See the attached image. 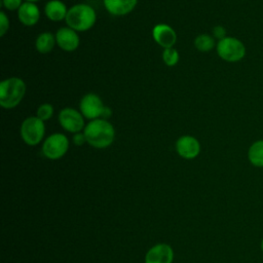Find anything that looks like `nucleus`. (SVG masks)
Wrapping results in <instances>:
<instances>
[{
  "label": "nucleus",
  "mask_w": 263,
  "mask_h": 263,
  "mask_svg": "<svg viewBox=\"0 0 263 263\" xmlns=\"http://www.w3.org/2000/svg\"><path fill=\"white\" fill-rule=\"evenodd\" d=\"M26 83L18 77H9L0 82V105L4 109L16 107L26 95Z\"/></svg>",
  "instance_id": "3"
},
{
  "label": "nucleus",
  "mask_w": 263,
  "mask_h": 263,
  "mask_svg": "<svg viewBox=\"0 0 263 263\" xmlns=\"http://www.w3.org/2000/svg\"><path fill=\"white\" fill-rule=\"evenodd\" d=\"M216 51L223 61L237 63L246 57L247 48L240 39L233 36H226L217 42Z\"/></svg>",
  "instance_id": "4"
},
{
  "label": "nucleus",
  "mask_w": 263,
  "mask_h": 263,
  "mask_svg": "<svg viewBox=\"0 0 263 263\" xmlns=\"http://www.w3.org/2000/svg\"><path fill=\"white\" fill-rule=\"evenodd\" d=\"M23 3V0H2V6L10 11L18 10Z\"/></svg>",
  "instance_id": "22"
},
{
  "label": "nucleus",
  "mask_w": 263,
  "mask_h": 263,
  "mask_svg": "<svg viewBox=\"0 0 263 263\" xmlns=\"http://www.w3.org/2000/svg\"><path fill=\"white\" fill-rule=\"evenodd\" d=\"M174 252L171 246L158 243L153 246L145 256V263H172Z\"/></svg>",
  "instance_id": "12"
},
{
  "label": "nucleus",
  "mask_w": 263,
  "mask_h": 263,
  "mask_svg": "<svg viewBox=\"0 0 263 263\" xmlns=\"http://www.w3.org/2000/svg\"><path fill=\"white\" fill-rule=\"evenodd\" d=\"M69 148L68 138L61 133H54L48 136L42 144L43 155L51 160L63 157Z\"/></svg>",
  "instance_id": "6"
},
{
  "label": "nucleus",
  "mask_w": 263,
  "mask_h": 263,
  "mask_svg": "<svg viewBox=\"0 0 263 263\" xmlns=\"http://www.w3.org/2000/svg\"><path fill=\"white\" fill-rule=\"evenodd\" d=\"M72 140H73V143H74L76 146H82L83 144L87 143V142H86V138H85L83 132H82V133L80 132V133L74 134Z\"/></svg>",
  "instance_id": "24"
},
{
  "label": "nucleus",
  "mask_w": 263,
  "mask_h": 263,
  "mask_svg": "<svg viewBox=\"0 0 263 263\" xmlns=\"http://www.w3.org/2000/svg\"><path fill=\"white\" fill-rule=\"evenodd\" d=\"M260 248H261V251L263 253V238L261 239V242H260Z\"/></svg>",
  "instance_id": "26"
},
{
  "label": "nucleus",
  "mask_w": 263,
  "mask_h": 263,
  "mask_svg": "<svg viewBox=\"0 0 263 263\" xmlns=\"http://www.w3.org/2000/svg\"><path fill=\"white\" fill-rule=\"evenodd\" d=\"M212 36L217 39L218 41L225 38L227 35H226V29L221 26V25H217L213 28V31H212Z\"/></svg>",
  "instance_id": "23"
},
{
  "label": "nucleus",
  "mask_w": 263,
  "mask_h": 263,
  "mask_svg": "<svg viewBox=\"0 0 263 263\" xmlns=\"http://www.w3.org/2000/svg\"><path fill=\"white\" fill-rule=\"evenodd\" d=\"M154 41L163 49L174 47L177 42V34L175 30L166 24H157L152 30Z\"/></svg>",
  "instance_id": "10"
},
{
  "label": "nucleus",
  "mask_w": 263,
  "mask_h": 263,
  "mask_svg": "<svg viewBox=\"0 0 263 263\" xmlns=\"http://www.w3.org/2000/svg\"><path fill=\"white\" fill-rule=\"evenodd\" d=\"M83 134L87 144L95 148L109 147L115 139V128L107 119L98 118L90 120L84 127Z\"/></svg>",
  "instance_id": "1"
},
{
  "label": "nucleus",
  "mask_w": 263,
  "mask_h": 263,
  "mask_svg": "<svg viewBox=\"0 0 263 263\" xmlns=\"http://www.w3.org/2000/svg\"><path fill=\"white\" fill-rule=\"evenodd\" d=\"M21 137L29 146L38 145L45 134L44 121L37 116L27 117L21 124Z\"/></svg>",
  "instance_id": "5"
},
{
  "label": "nucleus",
  "mask_w": 263,
  "mask_h": 263,
  "mask_svg": "<svg viewBox=\"0 0 263 263\" xmlns=\"http://www.w3.org/2000/svg\"><path fill=\"white\" fill-rule=\"evenodd\" d=\"M248 160L255 167H263V139L253 142L248 149Z\"/></svg>",
  "instance_id": "16"
},
{
  "label": "nucleus",
  "mask_w": 263,
  "mask_h": 263,
  "mask_svg": "<svg viewBox=\"0 0 263 263\" xmlns=\"http://www.w3.org/2000/svg\"><path fill=\"white\" fill-rule=\"evenodd\" d=\"M111 115H112V110H111V108L108 107V106H105V109H104V111H103V114H102V117H101V118L108 120V119L111 117Z\"/></svg>",
  "instance_id": "25"
},
{
  "label": "nucleus",
  "mask_w": 263,
  "mask_h": 263,
  "mask_svg": "<svg viewBox=\"0 0 263 263\" xmlns=\"http://www.w3.org/2000/svg\"><path fill=\"white\" fill-rule=\"evenodd\" d=\"M27 2H33V3H35V2H37V1H40V0H26Z\"/></svg>",
  "instance_id": "27"
},
{
  "label": "nucleus",
  "mask_w": 263,
  "mask_h": 263,
  "mask_svg": "<svg viewBox=\"0 0 263 263\" xmlns=\"http://www.w3.org/2000/svg\"><path fill=\"white\" fill-rule=\"evenodd\" d=\"M215 38L210 34H200L194 39V46L197 50L201 52L211 51L214 47H216Z\"/></svg>",
  "instance_id": "18"
},
{
  "label": "nucleus",
  "mask_w": 263,
  "mask_h": 263,
  "mask_svg": "<svg viewBox=\"0 0 263 263\" xmlns=\"http://www.w3.org/2000/svg\"><path fill=\"white\" fill-rule=\"evenodd\" d=\"M44 13L48 20L52 22H61L66 18L68 8L61 0H50L44 6Z\"/></svg>",
  "instance_id": "15"
},
{
  "label": "nucleus",
  "mask_w": 263,
  "mask_h": 263,
  "mask_svg": "<svg viewBox=\"0 0 263 263\" xmlns=\"http://www.w3.org/2000/svg\"><path fill=\"white\" fill-rule=\"evenodd\" d=\"M97 21L96 10L87 4L78 3L68 9L65 22L67 27L76 32H85L93 27Z\"/></svg>",
  "instance_id": "2"
},
{
  "label": "nucleus",
  "mask_w": 263,
  "mask_h": 263,
  "mask_svg": "<svg viewBox=\"0 0 263 263\" xmlns=\"http://www.w3.org/2000/svg\"><path fill=\"white\" fill-rule=\"evenodd\" d=\"M104 109L105 105L103 104L102 99L96 93H86L82 97L79 103V111L84 118L89 120L101 118Z\"/></svg>",
  "instance_id": "8"
},
{
  "label": "nucleus",
  "mask_w": 263,
  "mask_h": 263,
  "mask_svg": "<svg viewBox=\"0 0 263 263\" xmlns=\"http://www.w3.org/2000/svg\"><path fill=\"white\" fill-rule=\"evenodd\" d=\"M9 29V18L4 11H0V36L3 37Z\"/></svg>",
  "instance_id": "21"
},
{
  "label": "nucleus",
  "mask_w": 263,
  "mask_h": 263,
  "mask_svg": "<svg viewBox=\"0 0 263 263\" xmlns=\"http://www.w3.org/2000/svg\"><path fill=\"white\" fill-rule=\"evenodd\" d=\"M57 44L65 51H73L77 49L80 43L79 36L76 31L69 27H62L55 33Z\"/></svg>",
  "instance_id": "11"
},
{
  "label": "nucleus",
  "mask_w": 263,
  "mask_h": 263,
  "mask_svg": "<svg viewBox=\"0 0 263 263\" xmlns=\"http://www.w3.org/2000/svg\"><path fill=\"white\" fill-rule=\"evenodd\" d=\"M176 151L185 159H193L200 152L199 141L193 136H182L176 142Z\"/></svg>",
  "instance_id": "9"
},
{
  "label": "nucleus",
  "mask_w": 263,
  "mask_h": 263,
  "mask_svg": "<svg viewBox=\"0 0 263 263\" xmlns=\"http://www.w3.org/2000/svg\"><path fill=\"white\" fill-rule=\"evenodd\" d=\"M17 17L23 25L31 27L38 23L40 18V10L35 3L26 1L18 8Z\"/></svg>",
  "instance_id": "13"
},
{
  "label": "nucleus",
  "mask_w": 263,
  "mask_h": 263,
  "mask_svg": "<svg viewBox=\"0 0 263 263\" xmlns=\"http://www.w3.org/2000/svg\"><path fill=\"white\" fill-rule=\"evenodd\" d=\"M55 43V35H53L50 32H43L37 36L35 41V47L38 52L45 54L53 49Z\"/></svg>",
  "instance_id": "17"
},
{
  "label": "nucleus",
  "mask_w": 263,
  "mask_h": 263,
  "mask_svg": "<svg viewBox=\"0 0 263 263\" xmlns=\"http://www.w3.org/2000/svg\"><path fill=\"white\" fill-rule=\"evenodd\" d=\"M103 3L110 14L121 16L132 12L138 3V0H103Z\"/></svg>",
  "instance_id": "14"
},
{
  "label": "nucleus",
  "mask_w": 263,
  "mask_h": 263,
  "mask_svg": "<svg viewBox=\"0 0 263 263\" xmlns=\"http://www.w3.org/2000/svg\"><path fill=\"white\" fill-rule=\"evenodd\" d=\"M59 122L65 130L72 134L80 133L85 127L82 113L71 107H66L60 111Z\"/></svg>",
  "instance_id": "7"
},
{
  "label": "nucleus",
  "mask_w": 263,
  "mask_h": 263,
  "mask_svg": "<svg viewBox=\"0 0 263 263\" xmlns=\"http://www.w3.org/2000/svg\"><path fill=\"white\" fill-rule=\"evenodd\" d=\"M53 107L51 104L49 103H44V104H41L38 109H37V113H36V116L41 119L42 121H47L49 120L52 115H53Z\"/></svg>",
  "instance_id": "20"
},
{
  "label": "nucleus",
  "mask_w": 263,
  "mask_h": 263,
  "mask_svg": "<svg viewBox=\"0 0 263 263\" xmlns=\"http://www.w3.org/2000/svg\"><path fill=\"white\" fill-rule=\"evenodd\" d=\"M180 60L179 52L176 48L170 47V48H164L162 51V61L164 64L168 67H173L178 64Z\"/></svg>",
  "instance_id": "19"
}]
</instances>
